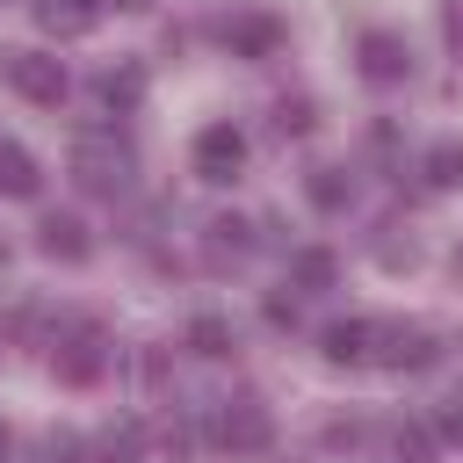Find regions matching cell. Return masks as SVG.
<instances>
[{
	"label": "cell",
	"mask_w": 463,
	"mask_h": 463,
	"mask_svg": "<svg viewBox=\"0 0 463 463\" xmlns=\"http://www.w3.org/2000/svg\"><path fill=\"white\" fill-rule=\"evenodd\" d=\"M427 181L434 188H463V137H441V145H427Z\"/></svg>",
	"instance_id": "obj_19"
},
{
	"label": "cell",
	"mask_w": 463,
	"mask_h": 463,
	"mask_svg": "<svg viewBox=\"0 0 463 463\" xmlns=\"http://www.w3.org/2000/svg\"><path fill=\"white\" fill-rule=\"evenodd\" d=\"M130 174H137V152H130L116 130H80V137H72V181H80L87 195H123Z\"/></svg>",
	"instance_id": "obj_1"
},
{
	"label": "cell",
	"mask_w": 463,
	"mask_h": 463,
	"mask_svg": "<svg viewBox=\"0 0 463 463\" xmlns=\"http://www.w3.org/2000/svg\"><path fill=\"white\" fill-rule=\"evenodd\" d=\"M101 7H152V0H101Z\"/></svg>",
	"instance_id": "obj_28"
},
{
	"label": "cell",
	"mask_w": 463,
	"mask_h": 463,
	"mask_svg": "<svg viewBox=\"0 0 463 463\" xmlns=\"http://www.w3.org/2000/svg\"><path fill=\"white\" fill-rule=\"evenodd\" d=\"M224 43H232L239 58H268V51L282 43V22H275V14H232V22H224Z\"/></svg>",
	"instance_id": "obj_11"
},
{
	"label": "cell",
	"mask_w": 463,
	"mask_h": 463,
	"mask_svg": "<svg viewBox=\"0 0 463 463\" xmlns=\"http://www.w3.org/2000/svg\"><path fill=\"white\" fill-rule=\"evenodd\" d=\"M210 441L232 449V456H260V449L275 441V420H268L260 398H224V405L210 412Z\"/></svg>",
	"instance_id": "obj_2"
},
{
	"label": "cell",
	"mask_w": 463,
	"mask_h": 463,
	"mask_svg": "<svg viewBox=\"0 0 463 463\" xmlns=\"http://www.w3.org/2000/svg\"><path fill=\"white\" fill-rule=\"evenodd\" d=\"M434 434L463 449V391H456V398H441V412H434Z\"/></svg>",
	"instance_id": "obj_21"
},
{
	"label": "cell",
	"mask_w": 463,
	"mask_h": 463,
	"mask_svg": "<svg viewBox=\"0 0 463 463\" xmlns=\"http://www.w3.org/2000/svg\"><path fill=\"white\" fill-rule=\"evenodd\" d=\"M36 188H43L36 159H29L14 137H0V195H36Z\"/></svg>",
	"instance_id": "obj_16"
},
{
	"label": "cell",
	"mask_w": 463,
	"mask_h": 463,
	"mask_svg": "<svg viewBox=\"0 0 463 463\" xmlns=\"http://www.w3.org/2000/svg\"><path fill=\"white\" fill-rule=\"evenodd\" d=\"M0 268H7V239H0Z\"/></svg>",
	"instance_id": "obj_30"
},
{
	"label": "cell",
	"mask_w": 463,
	"mask_h": 463,
	"mask_svg": "<svg viewBox=\"0 0 463 463\" xmlns=\"http://www.w3.org/2000/svg\"><path fill=\"white\" fill-rule=\"evenodd\" d=\"M369 362H383V369H434L441 362V340L427 333V326H405V318H391V326H376V340H369Z\"/></svg>",
	"instance_id": "obj_4"
},
{
	"label": "cell",
	"mask_w": 463,
	"mask_h": 463,
	"mask_svg": "<svg viewBox=\"0 0 463 463\" xmlns=\"http://www.w3.org/2000/svg\"><path fill=\"white\" fill-rule=\"evenodd\" d=\"M275 130H282V137H304V130H311V101H282V109H275Z\"/></svg>",
	"instance_id": "obj_22"
},
{
	"label": "cell",
	"mask_w": 463,
	"mask_h": 463,
	"mask_svg": "<svg viewBox=\"0 0 463 463\" xmlns=\"http://www.w3.org/2000/svg\"><path fill=\"white\" fill-rule=\"evenodd\" d=\"M304 195H311V210H347V203H354V181H347L340 166H311V174H304Z\"/></svg>",
	"instance_id": "obj_17"
},
{
	"label": "cell",
	"mask_w": 463,
	"mask_h": 463,
	"mask_svg": "<svg viewBox=\"0 0 463 463\" xmlns=\"http://www.w3.org/2000/svg\"><path fill=\"white\" fill-rule=\"evenodd\" d=\"M376 260H383V268H412L420 246H412V239H376Z\"/></svg>",
	"instance_id": "obj_23"
},
{
	"label": "cell",
	"mask_w": 463,
	"mask_h": 463,
	"mask_svg": "<svg viewBox=\"0 0 463 463\" xmlns=\"http://www.w3.org/2000/svg\"><path fill=\"white\" fill-rule=\"evenodd\" d=\"M391 449H398V463H427V456H434V434H427L420 420H398V434H391Z\"/></svg>",
	"instance_id": "obj_20"
},
{
	"label": "cell",
	"mask_w": 463,
	"mask_h": 463,
	"mask_svg": "<svg viewBox=\"0 0 463 463\" xmlns=\"http://www.w3.org/2000/svg\"><path fill=\"white\" fill-rule=\"evenodd\" d=\"M289 275H297L304 289H333V275H340V260H333L326 246H297V253H289Z\"/></svg>",
	"instance_id": "obj_18"
},
{
	"label": "cell",
	"mask_w": 463,
	"mask_h": 463,
	"mask_svg": "<svg viewBox=\"0 0 463 463\" xmlns=\"http://www.w3.org/2000/svg\"><path fill=\"white\" fill-rule=\"evenodd\" d=\"M0 80L22 101H36V109H58L65 101V65L51 51H0Z\"/></svg>",
	"instance_id": "obj_3"
},
{
	"label": "cell",
	"mask_w": 463,
	"mask_h": 463,
	"mask_svg": "<svg viewBox=\"0 0 463 463\" xmlns=\"http://www.w3.org/2000/svg\"><path fill=\"white\" fill-rule=\"evenodd\" d=\"M268 326H297V297H268Z\"/></svg>",
	"instance_id": "obj_27"
},
{
	"label": "cell",
	"mask_w": 463,
	"mask_h": 463,
	"mask_svg": "<svg viewBox=\"0 0 463 463\" xmlns=\"http://www.w3.org/2000/svg\"><path fill=\"white\" fill-rule=\"evenodd\" d=\"M0 456H7V427H0Z\"/></svg>",
	"instance_id": "obj_29"
},
{
	"label": "cell",
	"mask_w": 463,
	"mask_h": 463,
	"mask_svg": "<svg viewBox=\"0 0 463 463\" xmlns=\"http://www.w3.org/2000/svg\"><path fill=\"white\" fill-rule=\"evenodd\" d=\"M354 441H362L354 420H333V427H326V449H354Z\"/></svg>",
	"instance_id": "obj_25"
},
{
	"label": "cell",
	"mask_w": 463,
	"mask_h": 463,
	"mask_svg": "<svg viewBox=\"0 0 463 463\" xmlns=\"http://www.w3.org/2000/svg\"><path fill=\"white\" fill-rule=\"evenodd\" d=\"M239 166H246V130L239 123H203L195 130V174L203 181H239Z\"/></svg>",
	"instance_id": "obj_5"
},
{
	"label": "cell",
	"mask_w": 463,
	"mask_h": 463,
	"mask_svg": "<svg viewBox=\"0 0 463 463\" xmlns=\"http://www.w3.org/2000/svg\"><path fill=\"white\" fill-rule=\"evenodd\" d=\"M369 340H376V318H333L326 333H318V347H326V362H369Z\"/></svg>",
	"instance_id": "obj_10"
},
{
	"label": "cell",
	"mask_w": 463,
	"mask_h": 463,
	"mask_svg": "<svg viewBox=\"0 0 463 463\" xmlns=\"http://www.w3.org/2000/svg\"><path fill=\"white\" fill-rule=\"evenodd\" d=\"M43 463H87V441H72V434H51Z\"/></svg>",
	"instance_id": "obj_24"
},
{
	"label": "cell",
	"mask_w": 463,
	"mask_h": 463,
	"mask_svg": "<svg viewBox=\"0 0 463 463\" xmlns=\"http://www.w3.org/2000/svg\"><path fill=\"white\" fill-rule=\"evenodd\" d=\"M188 347H195L203 362H224V354L239 347V333H232V318H217V311H195V318H188Z\"/></svg>",
	"instance_id": "obj_14"
},
{
	"label": "cell",
	"mask_w": 463,
	"mask_h": 463,
	"mask_svg": "<svg viewBox=\"0 0 463 463\" xmlns=\"http://www.w3.org/2000/svg\"><path fill=\"white\" fill-rule=\"evenodd\" d=\"M441 36L463 43V0H441Z\"/></svg>",
	"instance_id": "obj_26"
},
{
	"label": "cell",
	"mask_w": 463,
	"mask_h": 463,
	"mask_svg": "<svg viewBox=\"0 0 463 463\" xmlns=\"http://www.w3.org/2000/svg\"><path fill=\"white\" fill-rule=\"evenodd\" d=\"M36 246H43V260H65V268H80V260L94 253V239H87V224H80L72 210H51V217L36 224Z\"/></svg>",
	"instance_id": "obj_8"
},
{
	"label": "cell",
	"mask_w": 463,
	"mask_h": 463,
	"mask_svg": "<svg viewBox=\"0 0 463 463\" xmlns=\"http://www.w3.org/2000/svg\"><path fill=\"white\" fill-rule=\"evenodd\" d=\"M101 22V0H36V29L51 36H87Z\"/></svg>",
	"instance_id": "obj_12"
},
{
	"label": "cell",
	"mask_w": 463,
	"mask_h": 463,
	"mask_svg": "<svg viewBox=\"0 0 463 463\" xmlns=\"http://www.w3.org/2000/svg\"><path fill=\"white\" fill-rule=\"evenodd\" d=\"M354 58H362V80H369V87H405V80H412V43L391 36V29H369V36L354 43Z\"/></svg>",
	"instance_id": "obj_7"
},
{
	"label": "cell",
	"mask_w": 463,
	"mask_h": 463,
	"mask_svg": "<svg viewBox=\"0 0 463 463\" xmlns=\"http://www.w3.org/2000/svg\"><path fill=\"white\" fill-rule=\"evenodd\" d=\"M203 232H210V268H232V260L253 253V224L246 217H210Z\"/></svg>",
	"instance_id": "obj_13"
},
{
	"label": "cell",
	"mask_w": 463,
	"mask_h": 463,
	"mask_svg": "<svg viewBox=\"0 0 463 463\" xmlns=\"http://www.w3.org/2000/svg\"><path fill=\"white\" fill-rule=\"evenodd\" d=\"M137 456H145V427H137V420L101 427V441L87 449V463H137Z\"/></svg>",
	"instance_id": "obj_15"
},
{
	"label": "cell",
	"mask_w": 463,
	"mask_h": 463,
	"mask_svg": "<svg viewBox=\"0 0 463 463\" xmlns=\"http://www.w3.org/2000/svg\"><path fill=\"white\" fill-rule=\"evenodd\" d=\"M137 101H145V65H109V72H94V109L130 116Z\"/></svg>",
	"instance_id": "obj_9"
},
{
	"label": "cell",
	"mask_w": 463,
	"mask_h": 463,
	"mask_svg": "<svg viewBox=\"0 0 463 463\" xmlns=\"http://www.w3.org/2000/svg\"><path fill=\"white\" fill-rule=\"evenodd\" d=\"M101 369H109V347H101L94 326H72V333L51 340V376H58V383H94Z\"/></svg>",
	"instance_id": "obj_6"
}]
</instances>
